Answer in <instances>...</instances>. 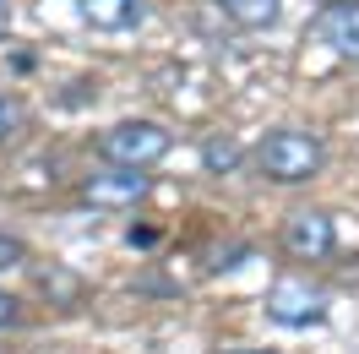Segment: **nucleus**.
Wrapping results in <instances>:
<instances>
[{
	"instance_id": "nucleus-1",
	"label": "nucleus",
	"mask_w": 359,
	"mask_h": 354,
	"mask_svg": "<svg viewBox=\"0 0 359 354\" xmlns=\"http://www.w3.org/2000/svg\"><path fill=\"white\" fill-rule=\"evenodd\" d=\"M256 169H262L267 180H278V185H299V180H316L321 169H327V148H321V136L283 126V131L262 136Z\"/></svg>"
},
{
	"instance_id": "nucleus-10",
	"label": "nucleus",
	"mask_w": 359,
	"mask_h": 354,
	"mask_svg": "<svg viewBox=\"0 0 359 354\" xmlns=\"http://www.w3.org/2000/svg\"><path fill=\"white\" fill-rule=\"evenodd\" d=\"M39 289H44V294H55V300H66V306H76L82 278H76V273H66V267H49V273H39Z\"/></svg>"
},
{
	"instance_id": "nucleus-9",
	"label": "nucleus",
	"mask_w": 359,
	"mask_h": 354,
	"mask_svg": "<svg viewBox=\"0 0 359 354\" xmlns=\"http://www.w3.org/2000/svg\"><path fill=\"white\" fill-rule=\"evenodd\" d=\"M202 164L212 169V175H229V169L240 164V142H234V136H212V142L202 148Z\"/></svg>"
},
{
	"instance_id": "nucleus-7",
	"label": "nucleus",
	"mask_w": 359,
	"mask_h": 354,
	"mask_svg": "<svg viewBox=\"0 0 359 354\" xmlns=\"http://www.w3.org/2000/svg\"><path fill=\"white\" fill-rule=\"evenodd\" d=\"M76 17L98 33H126L147 22V0H76Z\"/></svg>"
},
{
	"instance_id": "nucleus-11",
	"label": "nucleus",
	"mask_w": 359,
	"mask_h": 354,
	"mask_svg": "<svg viewBox=\"0 0 359 354\" xmlns=\"http://www.w3.org/2000/svg\"><path fill=\"white\" fill-rule=\"evenodd\" d=\"M27 126V110H22V98H11V93H0V148L11 142V136Z\"/></svg>"
},
{
	"instance_id": "nucleus-2",
	"label": "nucleus",
	"mask_w": 359,
	"mask_h": 354,
	"mask_svg": "<svg viewBox=\"0 0 359 354\" xmlns=\"http://www.w3.org/2000/svg\"><path fill=\"white\" fill-rule=\"evenodd\" d=\"M169 148H175V136H169V126H158V120H120V126H109V131L98 136V158L120 164V169H153Z\"/></svg>"
},
{
	"instance_id": "nucleus-13",
	"label": "nucleus",
	"mask_w": 359,
	"mask_h": 354,
	"mask_svg": "<svg viewBox=\"0 0 359 354\" xmlns=\"http://www.w3.org/2000/svg\"><path fill=\"white\" fill-rule=\"evenodd\" d=\"M17 316H22V306H17V300H11V294H6V289H0V327H11V322H17Z\"/></svg>"
},
{
	"instance_id": "nucleus-14",
	"label": "nucleus",
	"mask_w": 359,
	"mask_h": 354,
	"mask_svg": "<svg viewBox=\"0 0 359 354\" xmlns=\"http://www.w3.org/2000/svg\"><path fill=\"white\" fill-rule=\"evenodd\" d=\"M6 22H11V0H0V33H6Z\"/></svg>"
},
{
	"instance_id": "nucleus-6",
	"label": "nucleus",
	"mask_w": 359,
	"mask_h": 354,
	"mask_svg": "<svg viewBox=\"0 0 359 354\" xmlns=\"http://www.w3.org/2000/svg\"><path fill=\"white\" fill-rule=\"evenodd\" d=\"M316 39L332 49L337 60H359V0H348V6H321Z\"/></svg>"
},
{
	"instance_id": "nucleus-3",
	"label": "nucleus",
	"mask_w": 359,
	"mask_h": 354,
	"mask_svg": "<svg viewBox=\"0 0 359 354\" xmlns=\"http://www.w3.org/2000/svg\"><path fill=\"white\" fill-rule=\"evenodd\" d=\"M337 245V229H332V213H321V207H299L283 218V251H289L294 262H327Z\"/></svg>"
},
{
	"instance_id": "nucleus-4",
	"label": "nucleus",
	"mask_w": 359,
	"mask_h": 354,
	"mask_svg": "<svg viewBox=\"0 0 359 354\" xmlns=\"http://www.w3.org/2000/svg\"><path fill=\"white\" fill-rule=\"evenodd\" d=\"M267 316L278 327H311V322L327 316V294L316 284H305V278H278L267 289Z\"/></svg>"
},
{
	"instance_id": "nucleus-5",
	"label": "nucleus",
	"mask_w": 359,
	"mask_h": 354,
	"mask_svg": "<svg viewBox=\"0 0 359 354\" xmlns=\"http://www.w3.org/2000/svg\"><path fill=\"white\" fill-rule=\"evenodd\" d=\"M147 191H153V175L147 169H120V164H109V175L82 180V202L88 207H136Z\"/></svg>"
},
{
	"instance_id": "nucleus-12",
	"label": "nucleus",
	"mask_w": 359,
	"mask_h": 354,
	"mask_svg": "<svg viewBox=\"0 0 359 354\" xmlns=\"http://www.w3.org/2000/svg\"><path fill=\"white\" fill-rule=\"evenodd\" d=\"M27 262V245L17 240V235H0V273H11V267Z\"/></svg>"
},
{
	"instance_id": "nucleus-15",
	"label": "nucleus",
	"mask_w": 359,
	"mask_h": 354,
	"mask_svg": "<svg viewBox=\"0 0 359 354\" xmlns=\"http://www.w3.org/2000/svg\"><path fill=\"white\" fill-rule=\"evenodd\" d=\"M229 354H278V349H229Z\"/></svg>"
},
{
	"instance_id": "nucleus-8",
	"label": "nucleus",
	"mask_w": 359,
	"mask_h": 354,
	"mask_svg": "<svg viewBox=\"0 0 359 354\" xmlns=\"http://www.w3.org/2000/svg\"><path fill=\"white\" fill-rule=\"evenodd\" d=\"M218 6H224L229 22H240V27H272L278 11H283V0H218Z\"/></svg>"
},
{
	"instance_id": "nucleus-16",
	"label": "nucleus",
	"mask_w": 359,
	"mask_h": 354,
	"mask_svg": "<svg viewBox=\"0 0 359 354\" xmlns=\"http://www.w3.org/2000/svg\"><path fill=\"white\" fill-rule=\"evenodd\" d=\"M321 6H348V0H321Z\"/></svg>"
}]
</instances>
